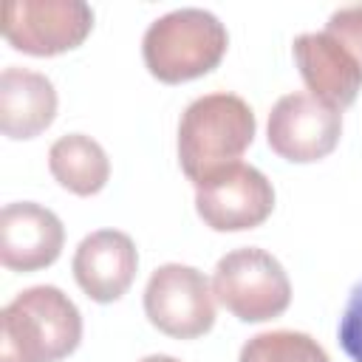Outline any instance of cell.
Returning <instances> with one entry per match:
<instances>
[{
    "instance_id": "cell-1",
    "label": "cell",
    "mask_w": 362,
    "mask_h": 362,
    "mask_svg": "<svg viewBox=\"0 0 362 362\" xmlns=\"http://www.w3.org/2000/svg\"><path fill=\"white\" fill-rule=\"evenodd\" d=\"M79 339L82 314L57 286H31L0 311V362H59Z\"/></svg>"
},
{
    "instance_id": "cell-2",
    "label": "cell",
    "mask_w": 362,
    "mask_h": 362,
    "mask_svg": "<svg viewBox=\"0 0 362 362\" xmlns=\"http://www.w3.org/2000/svg\"><path fill=\"white\" fill-rule=\"evenodd\" d=\"M255 110L238 93L215 90L192 99L178 122V164L198 184L221 167L240 161L255 139Z\"/></svg>"
},
{
    "instance_id": "cell-3",
    "label": "cell",
    "mask_w": 362,
    "mask_h": 362,
    "mask_svg": "<svg viewBox=\"0 0 362 362\" xmlns=\"http://www.w3.org/2000/svg\"><path fill=\"white\" fill-rule=\"evenodd\" d=\"M229 48L226 25L206 8H175L153 20L141 40L147 71L167 85L189 82L223 59Z\"/></svg>"
},
{
    "instance_id": "cell-4",
    "label": "cell",
    "mask_w": 362,
    "mask_h": 362,
    "mask_svg": "<svg viewBox=\"0 0 362 362\" xmlns=\"http://www.w3.org/2000/svg\"><path fill=\"white\" fill-rule=\"evenodd\" d=\"M215 300L240 322H266L291 303V280L283 263L257 246L226 252L212 272Z\"/></svg>"
},
{
    "instance_id": "cell-5",
    "label": "cell",
    "mask_w": 362,
    "mask_h": 362,
    "mask_svg": "<svg viewBox=\"0 0 362 362\" xmlns=\"http://www.w3.org/2000/svg\"><path fill=\"white\" fill-rule=\"evenodd\" d=\"M144 314L173 339H195L215 325V291L204 272L184 263L158 266L144 286Z\"/></svg>"
},
{
    "instance_id": "cell-6",
    "label": "cell",
    "mask_w": 362,
    "mask_h": 362,
    "mask_svg": "<svg viewBox=\"0 0 362 362\" xmlns=\"http://www.w3.org/2000/svg\"><path fill=\"white\" fill-rule=\"evenodd\" d=\"M93 11L82 0H8L3 3L0 31L14 51L57 57L85 42Z\"/></svg>"
},
{
    "instance_id": "cell-7",
    "label": "cell",
    "mask_w": 362,
    "mask_h": 362,
    "mask_svg": "<svg viewBox=\"0 0 362 362\" xmlns=\"http://www.w3.org/2000/svg\"><path fill=\"white\" fill-rule=\"evenodd\" d=\"M195 209L215 232L255 229L274 209V187L257 167L235 161L195 184Z\"/></svg>"
},
{
    "instance_id": "cell-8",
    "label": "cell",
    "mask_w": 362,
    "mask_h": 362,
    "mask_svg": "<svg viewBox=\"0 0 362 362\" xmlns=\"http://www.w3.org/2000/svg\"><path fill=\"white\" fill-rule=\"evenodd\" d=\"M342 136V110L320 102L305 90L286 93L274 102L266 124L269 147L294 164H311L334 153Z\"/></svg>"
},
{
    "instance_id": "cell-9",
    "label": "cell",
    "mask_w": 362,
    "mask_h": 362,
    "mask_svg": "<svg viewBox=\"0 0 362 362\" xmlns=\"http://www.w3.org/2000/svg\"><path fill=\"white\" fill-rule=\"evenodd\" d=\"M65 246V226L42 204L14 201L0 212V263L8 272H40Z\"/></svg>"
},
{
    "instance_id": "cell-10",
    "label": "cell",
    "mask_w": 362,
    "mask_h": 362,
    "mask_svg": "<svg viewBox=\"0 0 362 362\" xmlns=\"http://www.w3.org/2000/svg\"><path fill=\"white\" fill-rule=\"evenodd\" d=\"M74 280L93 303H116L136 280L139 252L127 232L96 229L74 252Z\"/></svg>"
},
{
    "instance_id": "cell-11",
    "label": "cell",
    "mask_w": 362,
    "mask_h": 362,
    "mask_svg": "<svg viewBox=\"0 0 362 362\" xmlns=\"http://www.w3.org/2000/svg\"><path fill=\"white\" fill-rule=\"evenodd\" d=\"M291 51L311 96L337 110L354 105L362 88V68L337 37H331L325 28L314 34H300L294 37Z\"/></svg>"
},
{
    "instance_id": "cell-12",
    "label": "cell",
    "mask_w": 362,
    "mask_h": 362,
    "mask_svg": "<svg viewBox=\"0 0 362 362\" xmlns=\"http://www.w3.org/2000/svg\"><path fill=\"white\" fill-rule=\"evenodd\" d=\"M57 116L54 82L31 68L8 65L0 74V130L8 139H34Z\"/></svg>"
},
{
    "instance_id": "cell-13",
    "label": "cell",
    "mask_w": 362,
    "mask_h": 362,
    "mask_svg": "<svg viewBox=\"0 0 362 362\" xmlns=\"http://www.w3.org/2000/svg\"><path fill=\"white\" fill-rule=\"evenodd\" d=\"M48 170L62 189L79 198L102 192L110 178V161L105 147L85 133L59 136L48 150Z\"/></svg>"
},
{
    "instance_id": "cell-14",
    "label": "cell",
    "mask_w": 362,
    "mask_h": 362,
    "mask_svg": "<svg viewBox=\"0 0 362 362\" xmlns=\"http://www.w3.org/2000/svg\"><path fill=\"white\" fill-rule=\"evenodd\" d=\"M238 362H331V356L311 334L280 328L255 334L240 348Z\"/></svg>"
},
{
    "instance_id": "cell-15",
    "label": "cell",
    "mask_w": 362,
    "mask_h": 362,
    "mask_svg": "<svg viewBox=\"0 0 362 362\" xmlns=\"http://www.w3.org/2000/svg\"><path fill=\"white\" fill-rule=\"evenodd\" d=\"M325 31L331 37H337L351 57L356 59V65L362 68V3L359 6H345L339 11H334L325 23Z\"/></svg>"
},
{
    "instance_id": "cell-16",
    "label": "cell",
    "mask_w": 362,
    "mask_h": 362,
    "mask_svg": "<svg viewBox=\"0 0 362 362\" xmlns=\"http://www.w3.org/2000/svg\"><path fill=\"white\" fill-rule=\"evenodd\" d=\"M339 345L354 362H362V283H356L348 294L339 320Z\"/></svg>"
},
{
    "instance_id": "cell-17",
    "label": "cell",
    "mask_w": 362,
    "mask_h": 362,
    "mask_svg": "<svg viewBox=\"0 0 362 362\" xmlns=\"http://www.w3.org/2000/svg\"><path fill=\"white\" fill-rule=\"evenodd\" d=\"M139 362H181V359L167 356V354H150V356H144V359H139Z\"/></svg>"
}]
</instances>
